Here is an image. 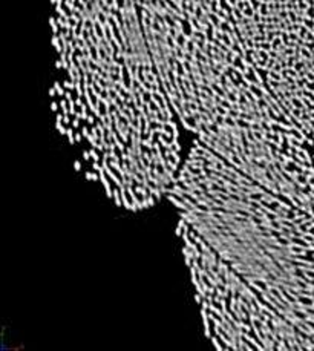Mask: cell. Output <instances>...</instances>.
<instances>
[{
  "mask_svg": "<svg viewBox=\"0 0 314 351\" xmlns=\"http://www.w3.org/2000/svg\"><path fill=\"white\" fill-rule=\"evenodd\" d=\"M83 160H84V161L92 160V158H90V152H89V150H83Z\"/></svg>",
  "mask_w": 314,
  "mask_h": 351,
  "instance_id": "obj_9",
  "label": "cell"
},
{
  "mask_svg": "<svg viewBox=\"0 0 314 351\" xmlns=\"http://www.w3.org/2000/svg\"><path fill=\"white\" fill-rule=\"evenodd\" d=\"M84 176H86L87 179H92V181H98V179H100V173H98L97 170H95V172H86Z\"/></svg>",
  "mask_w": 314,
  "mask_h": 351,
  "instance_id": "obj_4",
  "label": "cell"
},
{
  "mask_svg": "<svg viewBox=\"0 0 314 351\" xmlns=\"http://www.w3.org/2000/svg\"><path fill=\"white\" fill-rule=\"evenodd\" d=\"M74 167H75L77 172H80V170H81V163H80V161H75V163H74Z\"/></svg>",
  "mask_w": 314,
  "mask_h": 351,
  "instance_id": "obj_11",
  "label": "cell"
},
{
  "mask_svg": "<svg viewBox=\"0 0 314 351\" xmlns=\"http://www.w3.org/2000/svg\"><path fill=\"white\" fill-rule=\"evenodd\" d=\"M81 134H83V135H84V138H86V137H87V135H89V134H90V129H89V127H87V124H86V126H83V127H81Z\"/></svg>",
  "mask_w": 314,
  "mask_h": 351,
  "instance_id": "obj_8",
  "label": "cell"
},
{
  "mask_svg": "<svg viewBox=\"0 0 314 351\" xmlns=\"http://www.w3.org/2000/svg\"><path fill=\"white\" fill-rule=\"evenodd\" d=\"M75 129L71 126V127H68V131H66V135H68V140H69V143H71V144H74V143H77L75 141Z\"/></svg>",
  "mask_w": 314,
  "mask_h": 351,
  "instance_id": "obj_2",
  "label": "cell"
},
{
  "mask_svg": "<svg viewBox=\"0 0 314 351\" xmlns=\"http://www.w3.org/2000/svg\"><path fill=\"white\" fill-rule=\"evenodd\" d=\"M57 131H58L61 135H66V131H68V129L64 127V124H63L61 121H57Z\"/></svg>",
  "mask_w": 314,
  "mask_h": 351,
  "instance_id": "obj_5",
  "label": "cell"
},
{
  "mask_svg": "<svg viewBox=\"0 0 314 351\" xmlns=\"http://www.w3.org/2000/svg\"><path fill=\"white\" fill-rule=\"evenodd\" d=\"M80 120H81V118H78V117H74L72 121H71V126H72L74 129H77L78 126H80Z\"/></svg>",
  "mask_w": 314,
  "mask_h": 351,
  "instance_id": "obj_6",
  "label": "cell"
},
{
  "mask_svg": "<svg viewBox=\"0 0 314 351\" xmlns=\"http://www.w3.org/2000/svg\"><path fill=\"white\" fill-rule=\"evenodd\" d=\"M83 137H84L83 134H80V132H75V141H77V143H80Z\"/></svg>",
  "mask_w": 314,
  "mask_h": 351,
  "instance_id": "obj_10",
  "label": "cell"
},
{
  "mask_svg": "<svg viewBox=\"0 0 314 351\" xmlns=\"http://www.w3.org/2000/svg\"><path fill=\"white\" fill-rule=\"evenodd\" d=\"M89 152H90V158H92L94 161H98V163H101V158H103V157H100V153H98L100 150H97L95 147H92V149H90Z\"/></svg>",
  "mask_w": 314,
  "mask_h": 351,
  "instance_id": "obj_3",
  "label": "cell"
},
{
  "mask_svg": "<svg viewBox=\"0 0 314 351\" xmlns=\"http://www.w3.org/2000/svg\"><path fill=\"white\" fill-rule=\"evenodd\" d=\"M113 199H115V202H116V205H123V198H121V190H120V187L116 186L115 189H113V196H112Z\"/></svg>",
  "mask_w": 314,
  "mask_h": 351,
  "instance_id": "obj_1",
  "label": "cell"
},
{
  "mask_svg": "<svg viewBox=\"0 0 314 351\" xmlns=\"http://www.w3.org/2000/svg\"><path fill=\"white\" fill-rule=\"evenodd\" d=\"M170 147H172V150H175V152H179V150H181V146H179V143H178V138H175L173 144L170 146Z\"/></svg>",
  "mask_w": 314,
  "mask_h": 351,
  "instance_id": "obj_7",
  "label": "cell"
}]
</instances>
